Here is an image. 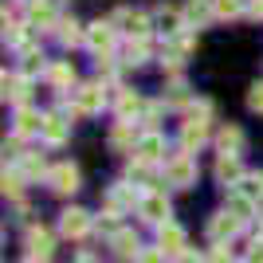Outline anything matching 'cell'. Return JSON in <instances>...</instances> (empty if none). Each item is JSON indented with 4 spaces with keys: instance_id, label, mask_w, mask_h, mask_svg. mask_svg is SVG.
<instances>
[{
    "instance_id": "obj_1",
    "label": "cell",
    "mask_w": 263,
    "mask_h": 263,
    "mask_svg": "<svg viewBox=\"0 0 263 263\" xmlns=\"http://www.w3.org/2000/svg\"><path fill=\"white\" fill-rule=\"evenodd\" d=\"M165 181L177 189H189L197 185V161H193V154H173L169 161H165Z\"/></svg>"
},
{
    "instance_id": "obj_2",
    "label": "cell",
    "mask_w": 263,
    "mask_h": 263,
    "mask_svg": "<svg viewBox=\"0 0 263 263\" xmlns=\"http://www.w3.org/2000/svg\"><path fill=\"white\" fill-rule=\"evenodd\" d=\"M200 114H193V118L181 126V145L185 149H197V145H204V138H209V126H204V114H209V102H200Z\"/></svg>"
},
{
    "instance_id": "obj_3",
    "label": "cell",
    "mask_w": 263,
    "mask_h": 263,
    "mask_svg": "<svg viewBox=\"0 0 263 263\" xmlns=\"http://www.w3.org/2000/svg\"><path fill=\"white\" fill-rule=\"evenodd\" d=\"M102 102H106V90H102L99 83H83V87L75 90V110L79 114H99Z\"/></svg>"
},
{
    "instance_id": "obj_4",
    "label": "cell",
    "mask_w": 263,
    "mask_h": 263,
    "mask_svg": "<svg viewBox=\"0 0 263 263\" xmlns=\"http://www.w3.org/2000/svg\"><path fill=\"white\" fill-rule=\"evenodd\" d=\"M47 185L59 193V197H67V193H75L79 189V169L71 161H63V165H55L51 173H47Z\"/></svg>"
},
{
    "instance_id": "obj_5",
    "label": "cell",
    "mask_w": 263,
    "mask_h": 263,
    "mask_svg": "<svg viewBox=\"0 0 263 263\" xmlns=\"http://www.w3.org/2000/svg\"><path fill=\"white\" fill-rule=\"evenodd\" d=\"M59 232H63L67 240H83L90 232V216L83 209H67L63 216H59Z\"/></svg>"
},
{
    "instance_id": "obj_6",
    "label": "cell",
    "mask_w": 263,
    "mask_h": 263,
    "mask_svg": "<svg viewBox=\"0 0 263 263\" xmlns=\"http://www.w3.org/2000/svg\"><path fill=\"white\" fill-rule=\"evenodd\" d=\"M138 212H142V220H149V224H165V220H169V200H165L161 193H149V197L138 200Z\"/></svg>"
},
{
    "instance_id": "obj_7",
    "label": "cell",
    "mask_w": 263,
    "mask_h": 263,
    "mask_svg": "<svg viewBox=\"0 0 263 263\" xmlns=\"http://www.w3.org/2000/svg\"><path fill=\"white\" fill-rule=\"evenodd\" d=\"M240 224H243L240 216H232V212H216V216L209 220V236L216 243H224V240H232V236L240 232Z\"/></svg>"
},
{
    "instance_id": "obj_8",
    "label": "cell",
    "mask_w": 263,
    "mask_h": 263,
    "mask_svg": "<svg viewBox=\"0 0 263 263\" xmlns=\"http://www.w3.org/2000/svg\"><path fill=\"white\" fill-rule=\"evenodd\" d=\"M134 154H138V161H145V165H149V161H161V157H165V138H161V134H142Z\"/></svg>"
},
{
    "instance_id": "obj_9",
    "label": "cell",
    "mask_w": 263,
    "mask_h": 263,
    "mask_svg": "<svg viewBox=\"0 0 263 263\" xmlns=\"http://www.w3.org/2000/svg\"><path fill=\"white\" fill-rule=\"evenodd\" d=\"M87 44H90V51L95 55H106L110 47H114V28H110V24H90L87 28Z\"/></svg>"
},
{
    "instance_id": "obj_10",
    "label": "cell",
    "mask_w": 263,
    "mask_h": 263,
    "mask_svg": "<svg viewBox=\"0 0 263 263\" xmlns=\"http://www.w3.org/2000/svg\"><path fill=\"white\" fill-rule=\"evenodd\" d=\"M157 240H161V248L169 255H185V232L177 228V224H169V220L157 224Z\"/></svg>"
},
{
    "instance_id": "obj_11",
    "label": "cell",
    "mask_w": 263,
    "mask_h": 263,
    "mask_svg": "<svg viewBox=\"0 0 263 263\" xmlns=\"http://www.w3.org/2000/svg\"><path fill=\"white\" fill-rule=\"evenodd\" d=\"M44 142H51V145H59V142H67V134H71V122L63 118V114H44Z\"/></svg>"
},
{
    "instance_id": "obj_12",
    "label": "cell",
    "mask_w": 263,
    "mask_h": 263,
    "mask_svg": "<svg viewBox=\"0 0 263 263\" xmlns=\"http://www.w3.org/2000/svg\"><path fill=\"white\" fill-rule=\"evenodd\" d=\"M114 24H122V32L130 35V40H134V35L145 40V32H149V16H142V12H118Z\"/></svg>"
},
{
    "instance_id": "obj_13",
    "label": "cell",
    "mask_w": 263,
    "mask_h": 263,
    "mask_svg": "<svg viewBox=\"0 0 263 263\" xmlns=\"http://www.w3.org/2000/svg\"><path fill=\"white\" fill-rule=\"evenodd\" d=\"M28 90H32L28 75H4V99H12L16 106H24V102H28Z\"/></svg>"
},
{
    "instance_id": "obj_14",
    "label": "cell",
    "mask_w": 263,
    "mask_h": 263,
    "mask_svg": "<svg viewBox=\"0 0 263 263\" xmlns=\"http://www.w3.org/2000/svg\"><path fill=\"white\" fill-rule=\"evenodd\" d=\"M28 24L32 28H51L55 24V0H35L28 8Z\"/></svg>"
},
{
    "instance_id": "obj_15",
    "label": "cell",
    "mask_w": 263,
    "mask_h": 263,
    "mask_svg": "<svg viewBox=\"0 0 263 263\" xmlns=\"http://www.w3.org/2000/svg\"><path fill=\"white\" fill-rule=\"evenodd\" d=\"M138 138H142V134L134 130L130 122H118L114 134H110V145H114V149H138Z\"/></svg>"
},
{
    "instance_id": "obj_16",
    "label": "cell",
    "mask_w": 263,
    "mask_h": 263,
    "mask_svg": "<svg viewBox=\"0 0 263 263\" xmlns=\"http://www.w3.org/2000/svg\"><path fill=\"white\" fill-rule=\"evenodd\" d=\"M212 16H216L212 0H189V4H185V20H189V24H197V28H200V24H209Z\"/></svg>"
},
{
    "instance_id": "obj_17",
    "label": "cell",
    "mask_w": 263,
    "mask_h": 263,
    "mask_svg": "<svg viewBox=\"0 0 263 263\" xmlns=\"http://www.w3.org/2000/svg\"><path fill=\"white\" fill-rule=\"evenodd\" d=\"M243 177V169H240V157L236 154H220V161H216V181H240Z\"/></svg>"
},
{
    "instance_id": "obj_18",
    "label": "cell",
    "mask_w": 263,
    "mask_h": 263,
    "mask_svg": "<svg viewBox=\"0 0 263 263\" xmlns=\"http://www.w3.org/2000/svg\"><path fill=\"white\" fill-rule=\"evenodd\" d=\"M28 252H32L35 259H47V255H51V232L32 228V232H28Z\"/></svg>"
},
{
    "instance_id": "obj_19",
    "label": "cell",
    "mask_w": 263,
    "mask_h": 263,
    "mask_svg": "<svg viewBox=\"0 0 263 263\" xmlns=\"http://www.w3.org/2000/svg\"><path fill=\"white\" fill-rule=\"evenodd\" d=\"M114 252H118L122 259H138V255H142V243H138L134 232H118V236H114Z\"/></svg>"
},
{
    "instance_id": "obj_20",
    "label": "cell",
    "mask_w": 263,
    "mask_h": 263,
    "mask_svg": "<svg viewBox=\"0 0 263 263\" xmlns=\"http://www.w3.org/2000/svg\"><path fill=\"white\" fill-rule=\"evenodd\" d=\"M236 193H243L248 200H255V204H259V200H263V173H243L240 185H236Z\"/></svg>"
},
{
    "instance_id": "obj_21",
    "label": "cell",
    "mask_w": 263,
    "mask_h": 263,
    "mask_svg": "<svg viewBox=\"0 0 263 263\" xmlns=\"http://www.w3.org/2000/svg\"><path fill=\"white\" fill-rule=\"evenodd\" d=\"M40 130H44V118L35 110H28V106L16 110V134H40Z\"/></svg>"
},
{
    "instance_id": "obj_22",
    "label": "cell",
    "mask_w": 263,
    "mask_h": 263,
    "mask_svg": "<svg viewBox=\"0 0 263 263\" xmlns=\"http://www.w3.org/2000/svg\"><path fill=\"white\" fill-rule=\"evenodd\" d=\"M47 83H51V87H71V83H75V67L71 63H51L47 67Z\"/></svg>"
},
{
    "instance_id": "obj_23",
    "label": "cell",
    "mask_w": 263,
    "mask_h": 263,
    "mask_svg": "<svg viewBox=\"0 0 263 263\" xmlns=\"http://www.w3.org/2000/svg\"><path fill=\"white\" fill-rule=\"evenodd\" d=\"M20 173L28 177V181H35V177H47L51 169L44 165V157H40V154H24L20 157Z\"/></svg>"
},
{
    "instance_id": "obj_24",
    "label": "cell",
    "mask_w": 263,
    "mask_h": 263,
    "mask_svg": "<svg viewBox=\"0 0 263 263\" xmlns=\"http://www.w3.org/2000/svg\"><path fill=\"white\" fill-rule=\"evenodd\" d=\"M138 110H142V99H138L134 90H122V95H118V118H122V122H130Z\"/></svg>"
},
{
    "instance_id": "obj_25",
    "label": "cell",
    "mask_w": 263,
    "mask_h": 263,
    "mask_svg": "<svg viewBox=\"0 0 263 263\" xmlns=\"http://www.w3.org/2000/svg\"><path fill=\"white\" fill-rule=\"evenodd\" d=\"M157 28H161V32L165 35H177V32H181V12H177V8H161V12H157Z\"/></svg>"
},
{
    "instance_id": "obj_26",
    "label": "cell",
    "mask_w": 263,
    "mask_h": 263,
    "mask_svg": "<svg viewBox=\"0 0 263 263\" xmlns=\"http://www.w3.org/2000/svg\"><path fill=\"white\" fill-rule=\"evenodd\" d=\"M220 149H224V154H240L243 149V134L236 130V126H224V130H220Z\"/></svg>"
},
{
    "instance_id": "obj_27",
    "label": "cell",
    "mask_w": 263,
    "mask_h": 263,
    "mask_svg": "<svg viewBox=\"0 0 263 263\" xmlns=\"http://www.w3.org/2000/svg\"><path fill=\"white\" fill-rule=\"evenodd\" d=\"M228 212H232V216H240V220H252V212H255V200H248L243 193H232V200H228Z\"/></svg>"
},
{
    "instance_id": "obj_28",
    "label": "cell",
    "mask_w": 263,
    "mask_h": 263,
    "mask_svg": "<svg viewBox=\"0 0 263 263\" xmlns=\"http://www.w3.org/2000/svg\"><path fill=\"white\" fill-rule=\"evenodd\" d=\"M59 40H63L67 47H75L79 40H87V32H83L75 20H59Z\"/></svg>"
},
{
    "instance_id": "obj_29",
    "label": "cell",
    "mask_w": 263,
    "mask_h": 263,
    "mask_svg": "<svg viewBox=\"0 0 263 263\" xmlns=\"http://www.w3.org/2000/svg\"><path fill=\"white\" fill-rule=\"evenodd\" d=\"M212 8H216L220 20H232V16H240V12H243V0H212Z\"/></svg>"
},
{
    "instance_id": "obj_30",
    "label": "cell",
    "mask_w": 263,
    "mask_h": 263,
    "mask_svg": "<svg viewBox=\"0 0 263 263\" xmlns=\"http://www.w3.org/2000/svg\"><path fill=\"white\" fill-rule=\"evenodd\" d=\"M142 59H145V44L142 40H138V44L130 40V44H126V63H142Z\"/></svg>"
},
{
    "instance_id": "obj_31",
    "label": "cell",
    "mask_w": 263,
    "mask_h": 263,
    "mask_svg": "<svg viewBox=\"0 0 263 263\" xmlns=\"http://www.w3.org/2000/svg\"><path fill=\"white\" fill-rule=\"evenodd\" d=\"M138 263H165V248H142Z\"/></svg>"
},
{
    "instance_id": "obj_32",
    "label": "cell",
    "mask_w": 263,
    "mask_h": 263,
    "mask_svg": "<svg viewBox=\"0 0 263 263\" xmlns=\"http://www.w3.org/2000/svg\"><path fill=\"white\" fill-rule=\"evenodd\" d=\"M248 106H252V110H259V114H263V83H255V87L248 90Z\"/></svg>"
},
{
    "instance_id": "obj_33",
    "label": "cell",
    "mask_w": 263,
    "mask_h": 263,
    "mask_svg": "<svg viewBox=\"0 0 263 263\" xmlns=\"http://www.w3.org/2000/svg\"><path fill=\"white\" fill-rule=\"evenodd\" d=\"M20 181H24V173H8V169H4V193L16 197V193H20Z\"/></svg>"
},
{
    "instance_id": "obj_34",
    "label": "cell",
    "mask_w": 263,
    "mask_h": 263,
    "mask_svg": "<svg viewBox=\"0 0 263 263\" xmlns=\"http://www.w3.org/2000/svg\"><path fill=\"white\" fill-rule=\"evenodd\" d=\"M99 232H106V236H118V224H114L110 216H102V220H99Z\"/></svg>"
},
{
    "instance_id": "obj_35",
    "label": "cell",
    "mask_w": 263,
    "mask_h": 263,
    "mask_svg": "<svg viewBox=\"0 0 263 263\" xmlns=\"http://www.w3.org/2000/svg\"><path fill=\"white\" fill-rule=\"evenodd\" d=\"M209 263H236V255H228L224 252V248H216V252H212V259Z\"/></svg>"
},
{
    "instance_id": "obj_36",
    "label": "cell",
    "mask_w": 263,
    "mask_h": 263,
    "mask_svg": "<svg viewBox=\"0 0 263 263\" xmlns=\"http://www.w3.org/2000/svg\"><path fill=\"white\" fill-rule=\"evenodd\" d=\"M181 263H204V259H200V255H189V252H185V255H181Z\"/></svg>"
}]
</instances>
